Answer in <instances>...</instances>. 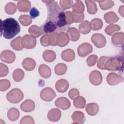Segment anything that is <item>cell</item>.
<instances>
[{
	"instance_id": "obj_40",
	"label": "cell",
	"mask_w": 124,
	"mask_h": 124,
	"mask_svg": "<svg viewBox=\"0 0 124 124\" xmlns=\"http://www.w3.org/2000/svg\"><path fill=\"white\" fill-rule=\"evenodd\" d=\"M20 23L24 26H27L30 25L32 22V18L27 15H21L19 17Z\"/></svg>"
},
{
	"instance_id": "obj_8",
	"label": "cell",
	"mask_w": 124,
	"mask_h": 124,
	"mask_svg": "<svg viewBox=\"0 0 124 124\" xmlns=\"http://www.w3.org/2000/svg\"><path fill=\"white\" fill-rule=\"evenodd\" d=\"M93 51L92 46L88 43H83L78 48V55L81 57H84Z\"/></svg>"
},
{
	"instance_id": "obj_45",
	"label": "cell",
	"mask_w": 124,
	"mask_h": 124,
	"mask_svg": "<svg viewBox=\"0 0 124 124\" xmlns=\"http://www.w3.org/2000/svg\"><path fill=\"white\" fill-rule=\"evenodd\" d=\"M98 57L95 55H92L89 56L87 59L86 62L89 66H93L97 62Z\"/></svg>"
},
{
	"instance_id": "obj_22",
	"label": "cell",
	"mask_w": 124,
	"mask_h": 124,
	"mask_svg": "<svg viewBox=\"0 0 124 124\" xmlns=\"http://www.w3.org/2000/svg\"><path fill=\"white\" fill-rule=\"evenodd\" d=\"M31 7V4L29 0H19L17 2V7L21 12H28Z\"/></svg>"
},
{
	"instance_id": "obj_36",
	"label": "cell",
	"mask_w": 124,
	"mask_h": 124,
	"mask_svg": "<svg viewBox=\"0 0 124 124\" xmlns=\"http://www.w3.org/2000/svg\"><path fill=\"white\" fill-rule=\"evenodd\" d=\"M24 77V71L19 68L16 69L13 73V78L16 82H19L21 81Z\"/></svg>"
},
{
	"instance_id": "obj_33",
	"label": "cell",
	"mask_w": 124,
	"mask_h": 124,
	"mask_svg": "<svg viewBox=\"0 0 124 124\" xmlns=\"http://www.w3.org/2000/svg\"><path fill=\"white\" fill-rule=\"evenodd\" d=\"M73 12L77 14H82L84 11V6L82 1L77 0L72 6Z\"/></svg>"
},
{
	"instance_id": "obj_11",
	"label": "cell",
	"mask_w": 124,
	"mask_h": 124,
	"mask_svg": "<svg viewBox=\"0 0 124 124\" xmlns=\"http://www.w3.org/2000/svg\"><path fill=\"white\" fill-rule=\"evenodd\" d=\"M89 79L93 85L94 86L99 85L102 82V74L98 71H93L89 75Z\"/></svg>"
},
{
	"instance_id": "obj_20",
	"label": "cell",
	"mask_w": 124,
	"mask_h": 124,
	"mask_svg": "<svg viewBox=\"0 0 124 124\" xmlns=\"http://www.w3.org/2000/svg\"><path fill=\"white\" fill-rule=\"evenodd\" d=\"M72 119L74 124H83L85 121V117L84 114L79 111H76L74 112L72 115Z\"/></svg>"
},
{
	"instance_id": "obj_37",
	"label": "cell",
	"mask_w": 124,
	"mask_h": 124,
	"mask_svg": "<svg viewBox=\"0 0 124 124\" xmlns=\"http://www.w3.org/2000/svg\"><path fill=\"white\" fill-rule=\"evenodd\" d=\"M67 66L66 64L62 63L57 64L55 67V72L57 75H62L64 74L67 71Z\"/></svg>"
},
{
	"instance_id": "obj_39",
	"label": "cell",
	"mask_w": 124,
	"mask_h": 124,
	"mask_svg": "<svg viewBox=\"0 0 124 124\" xmlns=\"http://www.w3.org/2000/svg\"><path fill=\"white\" fill-rule=\"evenodd\" d=\"M121 29L120 26L116 24H110L107 26L105 30V32L109 35H111L115 32L120 31Z\"/></svg>"
},
{
	"instance_id": "obj_38",
	"label": "cell",
	"mask_w": 124,
	"mask_h": 124,
	"mask_svg": "<svg viewBox=\"0 0 124 124\" xmlns=\"http://www.w3.org/2000/svg\"><path fill=\"white\" fill-rule=\"evenodd\" d=\"M97 2L99 3V6L101 8V9L104 10L110 9L114 5V1L110 0H100V1H97Z\"/></svg>"
},
{
	"instance_id": "obj_44",
	"label": "cell",
	"mask_w": 124,
	"mask_h": 124,
	"mask_svg": "<svg viewBox=\"0 0 124 124\" xmlns=\"http://www.w3.org/2000/svg\"><path fill=\"white\" fill-rule=\"evenodd\" d=\"M11 83L9 80L4 79L0 80V90L5 91L10 87Z\"/></svg>"
},
{
	"instance_id": "obj_3",
	"label": "cell",
	"mask_w": 124,
	"mask_h": 124,
	"mask_svg": "<svg viewBox=\"0 0 124 124\" xmlns=\"http://www.w3.org/2000/svg\"><path fill=\"white\" fill-rule=\"evenodd\" d=\"M105 69L116 71L123 69V57L121 56L108 57L105 65Z\"/></svg>"
},
{
	"instance_id": "obj_35",
	"label": "cell",
	"mask_w": 124,
	"mask_h": 124,
	"mask_svg": "<svg viewBox=\"0 0 124 124\" xmlns=\"http://www.w3.org/2000/svg\"><path fill=\"white\" fill-rule=\"evenodd\" d=\"M73 104L78 108H83L86 105V100L83 97L78 96L74 99Z\"/></svg>"
},
{
	"instance_id": "obj_15",
	"label": "cell",
	"mask_w": 124,
	"mask_h": 124,
	"mask_svg": "<svg viewBox=\"0 0 124 124\" xmlns=\"http://www.w3.org/2000/svg\"><path fill=\"white\" fill-rule=\"evenodd\" d=\"M40 27L42 29L44 32L46 33L53 32L57 29V26L54 23L48 20H46L44 24Z\"/></svg>"
},
{
	"instance_id": "obj_2",
	"label": "cell",
	"mask_w": 124,
	"mask_h": 124,
	"mask_svg": "<svg viewBox=\"0 0 124 124\" xmlns=\"http://www.w3.org/2000/svg\"><path fill=\"white\" fill-rule=\"evenodd\" d=\"M20 31L18 22L13 18H7L2 21L0 23L1 36L7 39H10L16 35Z\"/></svg>"
},
{
	"instance_id": "obj_9",
	"label": "cell",
	"mask_w": 124,
	"mask_h": 124,
	"mask_svg": "<svg viewBox=\"0 0 124 124\" xmlns=\"http://www.w3.org/2000/svg\"><path fill=\"white\" fill-rule=\"evenodd\" d=\"M16 55L15 53L9 50L2 51L0 54V60L6 63H11L15 61Z\"/></svg>"
},
{
	"instance_id": "obj_27",
	"label": "cell",
	"mask_w": 124,
	"mask_h": 124,
	"mask_svg": "<svg viewBox=\"0 0 124 124\" xmlns=\"http://www.w3.org/2000/svg\"><path fill=\"white\" fill-rule=\"evenodd\" d=\"M79 31L84 34L89 33L91 30L90 23L88 20H84L81 22L78 26Z\"/></svg>"
},
{
	"instance_id": "obj_19",
	"label": "cell",
	"mask_w": 124,
	"mask_h": 124,
	"mask_svg": "<svg viewBox=\"0 0 124 124\" xmlns=\"http://www.w3.org/2000/svg\"><path fill=\"white\" fill-rule=\"evenodd\" d=\"M23 67L27 71H32L33 70L36 65L35 61L31 58H25L22 63Z\"/></svg>"
},
{
	"instance_id": "obj_34",
	"label": "cell",
	"mask_w": 124,
	"mask_h": 124,
	"mask_svg": "<svg viewBox=\"0 0 124 124\" xmlns=\"http://www.w3.org/2000/svg\"><path fill=\"white\" fill-rule=\"evenodd\" d=\"M90 23L91 29L93 31H97L100 30L103 26L102 21L98 18H95L92 19Z\"/></svg>"
},
{
	"instance_id": "obj_41",
	"label": "cell",
	"mask_w": 124,
	"mask_h": 124,
	"mask_svg": "<svg viewBox=\"0 0 124 124\" xmlns=\"http://www.w3.org/2000/svg\"><path fill=\"white\" fill-rule=\"evenodd\" d=\"M5 11L9 15L14 14L16 12V4L13 2H8L5 6Z\"/></svg>"
},
{
	"instance_id": "obj_54",
	"label": "cell",
	"mask_w": 124,
	"mask_h": 124,
	"mask_svg": "<svg viewBox=\"0 0 124 124\" xmlns=\"http://www.w3.org/2000/svg\"><path fill=\"white\" fill-rule=\"evenodd\" d=\"M119 13L121 15V16L124 17V5H122L119 7Z\"/></svg>"
},
{
	"instance_id": "obj_30",
	"label": "cell",
	"mask_w": 124,
	"mask_h": 124,
	"mask_svg": "<svg viewBox=\"0 0 124 124\" xmlns=\"http://www.w3.org/2000/svg\"><path fill=\"white\" fill-rule=\"evenodd\" d=\"M18 110L15 108H11L7 112V117L11 121H15L17 120L19 116Z\"/></svg>"
},
{
	"instance_id": "obj_24",
	"label": "cell",
	"mask_w": 124,
	"mask_h": 124,
	"mask_svg": "<svg viewBox=\"0 0 124 124\" xmlns=\"http://www.w3.org/2000/svg\"><path fill=\"white\" fill-rule=\"evenodd\" d=\"M38 71L41 76L44 78H48L51 76V69L46 64L40 65L38 68Z\"/></svg>"
},
{
	"instance_id": "obj_13",
	"label": "cell",
	"mask_w": 124,
	"mask_h": 124,
	"mask_svg": "<svg viewBox=\"0 0 124 124\" xmlns=\"http://www.w3.org/2000/svg\"><path fill=\"white\" fill-rule=\"evenodd\" d=\"M69 42V37L67 33L61 32L57 37V44L60 47H63L67 45Z\"/></svg>"
},
{
	"instance_id": "obj_32",
	"label": "cell",
	"mask_w": 124,
	"mask_h": 124,
	"mask_svg": "<svg viewBox=\"0 0 124 124\" xmlns=\"http://www.w3.org/2000/svg\"><path fill=\"white\" fill-rule=\"evenodd\" d=\"M21 36H18L13 40L10 43L11 47L16 51L21 50L23 49V46L21 44Z\"/></svg>"
},
{
	"instance_id": "obj_49",
	"label": "cell",
	"mask_w": 124,
	"mask_h": 124,
	"mask_svg": "<svg viewBox=\"0 0 124 124\" xmlns=\"http://www.w3.org/2000/svg\"><path fill=\"white\" fill-rule=\"evenodd\" d=\"M68 95L71 99L74 100L75 98L79 95V92L78 89L76 88H73L69 91L68 93Z\"/></svg>"
},
{
	"instance_id": "obj_5",
	"label": "cell",
	"mask_w": 124,
	"mask_h": 124,
	"mask_svg": "<svg viewBox=\"0 0 124 124\" xmlns=\"http://www.w3.org/2000/svg\"><path fill=\"white\" fill-rule=\"evenodd\" d=\"M21 44L23 47L25 48H33L36 46V40L31 35L26 34L22 38Z\"/></svg>"
},
{
	"instance_id": "obj_43",
	"label": "cell",
	"mask_w": 124,
	"mask_h": 124,
	"mask_svg": "<svg viewBox=\"0 0 124 124\" xmlns=\"http://www.w3.org/2000/svg\"><path fill=\"white\" fill-rule=\"evenodd\" d=\"M73 1L72 0H61L60 1L61 7L63 10L68 9L73 6Z\"/></svg>"
},
{
	"instance_id": "obj_18",
	"label": "cell",
	"mask_w": 124,
	"mask_h": 124,
	"mask_svg": "<svg viewBox=\"0 0 124 124\" xmlns=\"http://www.w3.org/2000/svg\"><path fill=\"white\" fill-rule=\"evenodd\" d=\"M61 57L64 61L70 62L75 59V53L73 50L66 49L62 52Z\"/></svg>"
},
{
	"instance_id": "obj_4",
	"label": "cell",
	"mask_w": 124,
	"mask_h": 124,
	"mask_svg": "<svg viewBox=\"0 0 124 124\" xmlns=\"http://www.w3.org/2000/svg\"><path fill=\"white\" fill-rule=\"evenodd\" d=\"M24 98L22 92L19 89L14 88L9 92L6 94L8 101L12 103H18Z\"/></svg>"
},
{
	"instance_id": "obj_6",
	"label": "cell",
	"mask_w": 124,
	"mask_h": 124,
	"mask_svg": "<svg viewBox=\"0 0 124 124\" xmlns=\"http://www.w3.org/2000/svg\"><path fill=\"white\" fill-rule=\"evenodd\" d=\"M56 96L54 91L50 87H46L43 89L40 93L41 98L45 101H51Z\"/></svg>"
},
{
	"instance_id": "obj_53",
	"label": "cell",
	"mask_w": 124,
	"mask_h": 124,
	"mask_svg": "<svg viewBox=\"0 0 124 124\" xmlns=\"http://www.w3.org/2000/svg\"><path fill=\"white\" fill-rule=\"evenodd\" d=\"M30 16L31 18H35L39 15V11L35 7H32L30 11Z\"/></svg>"
},
{
	"instance_id": "obj_23",
	"label": "cell",
	"mask_w": 124,
	"mask_h": 124,
	"mask_svg": "<svg viewBox=\"0 0 124 124\" xmlns=\"http://www.w3.org/2000/svg\"><path fill=\"white\" fill-rule=\"evenodd\" d=\"M104 18L107 23L110 24L116 22L119 19L117 15L112 11L106 13L104 16Z\"/></svg>"
},
{
	"instance_id": "obj_12",
	"label": "cell",
	"mask_w": 124,
	"mask_h": 124,
	"mask_svg": "<svg viewBox=\"0 0 124 124\" xmlns=\"http://www.w3.org/2000/svg\"><path fill=\"white\" fill-rule=\"evenodd\" d=\"M55 104L57 108L63 110L67 109L71 106V103L70 101L67 98L64 97L58 98L56 100Z\"/></svg>"
},
{
	"instance_id": "obj_17",
	"label": "cell",
	"mask_w": 124,
	"mask_h": 124,
	"mask_svg": "<svg viewBox=\"0 0 124 124\" xmlns=\"http://www.w3.org/2000/svg\"><path fill=\"white\" fill-rule=\"evenodd\" d=\"M61 117V112L58 108H52L49 111L47 114L48 119L51 122H57Z\"/></svg>"
},
{
	"instance_id": "obj_52",
	"label": "cell",
	"mask_w": 124,
	"mask_h": 124,
	"mask_svg": "<svg viewBox=\"0 0 124 124\" xmlns=\"http://www.w3.org/2000/svg\"><path fill=\"white\" fill-rule=\"evenodd\" d=\"M48 36L49 34L44 35L40 39L41 44L44 46H49L48 44Z\"/></svg>"
},
{
	"instance_id": "obj_14",
	"label": "cell",
	"mask_w": 124,
	"mask_h": 124,
	"mask_svg": "<svg viewBox=\"0 0 124 124\" xmlns=\"http://www.w3.org/2000/svg\"><path fill=\"white\" fill-rule=\"evenodd\" d=\"M69 87V83L65 79L58 80L55 84V88L58 92L63 93L66 92Z\"/></svg>"
},
{
	"instance_id": "obj_21",
	"label": "cell",
	"mask_w": 124,
	"mask_h": 124,
	"mask_svg": "<svg viewBox=\"0 0 124 124\" xmlns=\"http://www.w3.org/2000/svg\"><path fill=\"white\" fill-rule=\"evenodd\" d=\"M99 109L98 104L95 103H90L86 106V111L87 113L91 116H94L97 114Z\"/></svg>"
},
{
	"instance_id": "obj_51",
	"label": "cell",
	"mask_w": 124,
	"mask_h": 124,
	"mask_svg": "<svg viewBox=\"0 0 124 124\" xmlns=\"http://www.w3.org/2000/svg\"><path fill=\"white\" fill-rule=\"evenodd\" d=\"M65 18H66L67 24L70 25L72 23H73L74 22V20H73L72 13L71 11H66L65 13Z\"/></svg>"
},
{
	"instance_id": "obj_47",
	"label": "cell",
	"mask_w": 124,
	"mask_h": 124,
	"mask_svg": "<svg viewBox=\"0 0 124 124\" xmlns=\"http://www.w3.org/2000/svg\"><path fill=\"white\" fill-rule=\"evenodd\" d=\"M74 22L79 23L83 21L84 18V14H77L73 12L72 13Z\"/></svg>"
},
{
	"instance_id": "obj_1",
	"label": "cell",
	"mask_w": 124,
	"mask_h": 124,
	"mask_svg": "<svg viewBox=\"0 0 124 124\" xmlns=\"http://www.w3.org/2000/svg\"><path fill=\"white\" fill-rule=\"evenodd\" d=\"M47 7V17L46 20L54 23L59 28H65L67 25L65 14L60 8L57 1L54 0H43Z\"/></svg>"
},
{
	"instance_id": "obj_26",
	"label": "cell",
	"mask_w": 124,
	"mask_h": 124,
	"mask_svg": "<svg viewBox=\"0 0 124 124\" xmlns=\"http://www.w3.org/2000/svg\"><path fill=\"white\" fill-rule=\"evenodd\" d=\"M28 31L30 34L34 38L40 36L43 34L44 31L41 27H38L37 25H32L28 29Z\"/></svg>"
},
{
	"instance_id": "obj_10",
	"label": "cell",
	"mask_w": 124,
	"mask_h": 124,
	"mask_svg": "<svg viewBox=\"0 0 124 124\" xmlns=\"http://www.w3.org/2000/svg\"><path fill=\"white\" fill-rule=\"evenodd\" d=\"M124 78L115 73H110L107 76V83L111 86L115 85L121 82H123Z\"/></svg>"
},
{
	"instance_id": "obj_25",
	"label": "cell",
	"mask_w": 124,
	"mask_h": 124,
	"mask_svg": "<svg viewBox=\"0 0 124 124\" xmlns=\"http://www.w3.org/2000/svg\"><path fill=\"white\" fill-rule=\"evenodd\" d=\"M67 33L69 36V39L72 41H76L80 37L79 31L76 28H69L67 31Z\"/></svg>"
},
{
	"instance_id": "obj_48",
	"label": "cell",
	"mask_w": 124,
	"mask_h": 124,
	"mask_svg": "<svg viewBox=\"0 0 124 124\" xmlns=\"http://www.w3.org/2000/svg\"><path fill=\"white\" fill-rule=\"evenodd\" d=\"M9 70L7 66L2 63H0V77H4L7 75Z\"/></svg>"
},
{
	"instance_id": "obj_16",
	"label": "cell",
	"mask_w": 124,
	"mask_h": 124,
	"mask_svg": "<svg viewBox=\"0 0 124 124\" xmlns=\"http://www.w3.org/2000/svg\"><path fill=\"white\" fill-rule=\"evenodd\" d=\"M21 110L24 112H30L33 111L35 108L34 102L31 99H27L24 101L20 105Z\"/></svg>"
},
{
	"instance_id": "obj_28",
	"label": "cell",
	"mask_w": 124,
	"mask_h": 124,
	"mask_svg": "<svg viewBox=\"0 0 124 124\" xmlns=\"http://www.w3.org/2000/svg\"><path fill=\"white\" fill-rule=\"evenodd\" d=\"M43 58L46 62H52L56 59V53L51 50H46L43 53Z\"/></svg>"
},
{
	"instance_id": "obj_7",
	"label": "cell",
	"mask_w": 124,
	"mask_h": 124,
	"mask_svg": "<svg viewBox=\"0 0 124 124\" xmlns=\"http://www.w3.org/2000/svg\"><path fill=\"white\" fill-rule=\"evenodd\" d=\"M91 41L98 48H102L106 45L105 37L100 33H94L91 37Z\"/></svg>"
},
{
	"instance_id": "obj_29",
	"label": "cell",
	"mask_w": 124,
	"mask_h": 124,
	"mask_svg": "<svg viewBox=\"0 0 124 124\" xmlns=\"http://www.w3.org/2000/svg\"><path fill=\"white\" fill-rule=\"evenodd\" d=\"M87 7L88 13L90 14H94L97 11V8L95 1L86 0L85 1Z\"/></svg>"
},
{
	"instance_id": "obj_46",
	"label": "cell",
	"mask_w": 124,
	"mask_h": 124,
	"mask_svg": "<svg viewBox=\"0 0 124 124\" xmlns=\"http://www.w3.org/2000/svg\"><path fill=\"white\" fill-rule=\"evenodd\" d=\"M108 57L107 56H102L101 57L97 62V67L102 70L105 69V65L106 63V61H107L108 59Z\"/></svg>"
},
{
	"instance_id": "obj_50",
	"label": "cell",
	"mask_w": 124,
	"mask_h": 124,
	"mask_svg": "<svg viewBox=\"0 0 124 124\" xmlns=\"http://www.w3.org/2000/svg\"><path fill=\"white\" fill-rule=\"evenodd\" d=\"M34 123L33 119L32 117L30 116H25L23 117L20 122V124H33Z\"/></svg>"
},
{
	"instance_id": "obj_42",
	"label": "cell",
	"mask_w": 124,
	"mask_h": 124,
	"mask_svg": "<svg viewBox=\"0 0 124 124\" xmlns=\"http://www.w3.org/2000/svg\"><path fill=\"white\" fill-rule=\"evenodd\" d=\"M58 32H55L49 34L48 36V44L49 46H56L57 45V37L58 35Z\"/></svg>"
},
{
	"instance_id": "obj_31",
	"label": "cell",
	"mask_w": 124,
	"mask_h": 124,
	"mask_svg": "<svg viewBox=\"0 0 124 124\" xmlns=\"http://www.w3.org/2000/svg\"><path fill=\"white\" fill-rule=\"evenodd\" d=\"M124 40V33L123 32H117L113 35L111 37L112 43L116 45H120L122 44Z\"/></svg>"
}]
</instances>
